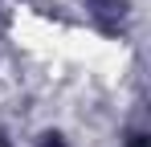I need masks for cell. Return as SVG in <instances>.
Returning <instances> with one entry per match:
<instances>
[{
	"label": "cell",
	"mask_w": 151,
	"mask_h": 147,
	"mask_svg": "<svg viewBox=\"0 0 151 147\" xmlns=\"http://www.w3.org/2000/svg\"><path fill=\"white\" fill-rule=\"evenodd\" d=\"M86 17L94 21L98 33L106 37H123L127 33V21H131V0H82Z\"/></svg>",
	"instance_id": "cell-1"
},
{
	"label": "cell",
	"mask_w": 151,
	"mask_h": 147,
	"mask_svg": "<svg viewBox=\"0 0 151 147\" xmlns=\"http://www.w3.org/2000/svg\"><path fill=\"white\" fill-rule=\"evenodd\" d=\"M37 147H70V139H65L61 131H41V135H37Z\"/></svg>",
	"instance_id": "cell-2"
},
{
	"label": "cell",
	"mask_w": 151,
	"mask_h": 147,
	"mask_svg": "<svg viewBox=\"0 0 151 147\" xmlns=\"http://www.w3.org/2000/svg\"><path fill=\"white\" fill-rule=\"evenodd\" d=\"M127 147H151L147 131H131V135H127Z\"/></svg>",
	"instance_id": "cell-3"
},
{
	"label": "cell",
	"mask_w": 151,
	"mask_h": 147,
	"mask_svg": "<svg viewBox=\"0 0 151 147\" xmlns=\"http://www.w3.org/2000/svg\"><path fill=\"white\" fill-rule=\"evenodd\" d=\"M0 147H17V143H12V135H8L4 127H0Z\"/></svg>",
	"instance_id": "cell-4"
}]
</instances>
